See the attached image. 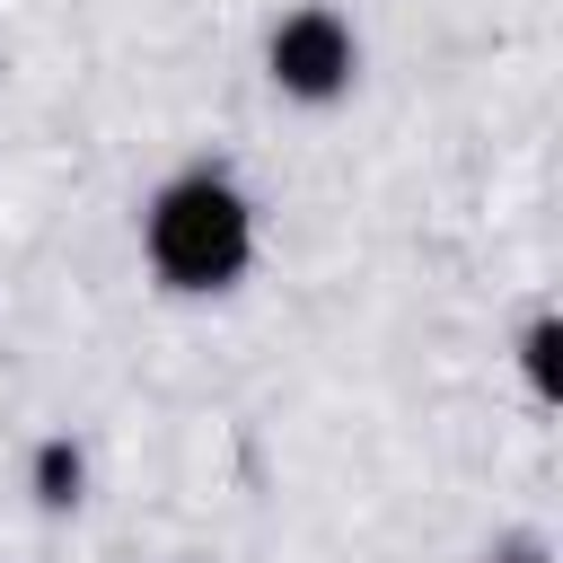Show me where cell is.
<instances>
[{"label":"cell","mask_w":563,"mask_h":563,"mask_svg":"<svg viewBox=\"0 0 563 563\" xmlns=\"http://www.w3.org/2000/svg\"><path fill=\"white\" fill-rule=\"evenodd\" d=\"M264 70H273L282 97L334 106V97L352 88V70H361V35H352L334 9H290V18H273V35H264Z\"/></svg>","instance_id":"7a4b0ae2"},{"label":"cell","mask_w":563,"mask_h":563,"mask_svg":"<svg viewBox=\"0 0 563 563\" xmlns=\"http://www.w3.org/2000/svg\"><path fill=\"white\" fill-rule=\"evenodd\" d=\"M79 484H88V457H79V440H70V431L35 440V457H26V493H35L44 510H70V501H79Z\"/></svg>","instance_id":"3957f363"},{"label":"cell","mask_w":563,"mask_h":563,"mask_svg":"<svg viewBox=\"0 0 563 563\" xmlns=\"http://www.w3.org/2000/svg\"><path fill=\"white\" fill-rule=\"evenodd\" d=\"M519 352H528V378H537V396H554V317H537Z\"/></svg>","instance_id":"277c9868"},{"label":"cell","mask_w":563,"mask_h":563,"mask_svg":"<svg viewBox=\"0 0 563 563\" xmlns=\"http://www.w3.org/2000/svg\"><path fill=\"white\" fill-rule=\"evenodd\" d=\"M510 563H545V554H510Z\"/></svg>","instance_id":"5b68a950"},{"label":"cell","mask_w":563,"mask_h":563,"mask_svg":"<svg viewBox=\"0 0 563 563\" xmlns=\"http://www.w3.org/2000/svg\"><path fill=\"white\" fill-rule=\"evenodd\" d=\"M141 255L167 290H229L255 264V202L229 167H176L141 211Z\"/></svg>","instance_id":"6da1fadb"}]
</instances>
